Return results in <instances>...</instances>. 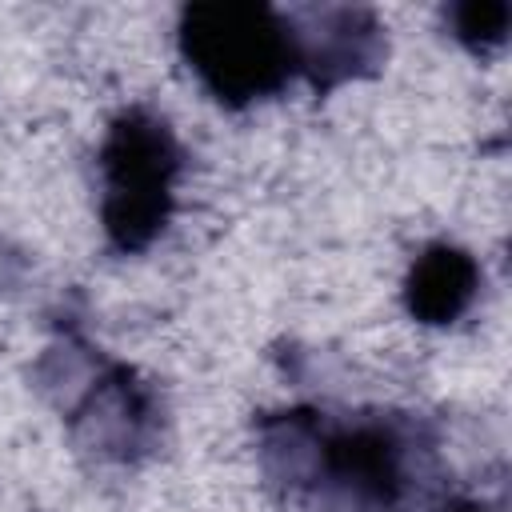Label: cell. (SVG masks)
I'll list each match as a JSON object with an SVG mask.
<instances>
[{
	"label": "cell",
	"instance_id": "6da1fadb",
	"mask_svg": "<svg viewBox=\"0 0 512 512\" xmlns=\"http://www.w3.org/2000/svg\"><path fill=\"white\" fill-rule=\"evenodd\" d=\"M176 48L200 88L232 112L284 92L288 80L300 76L288 20L264 0L184 4Z\"/></svg>",
	"mask_w": 512,
	"mask_h": 512
},
{
	"label": "cell",
	"instance_id": "7a4b0ae2",
	"mask_svg": "<svg viewBox=\"0 0 512 512\" xmlns=\"http://www.w3.org/2000/svg\"><path fill=\"white\" fill-rule=\"evenodd\" d=\"M100 168V228L112 252L136 256L152 248L172 212L184 168L172 124L152 108H124L108 120L96 152Z\"/></svg>",
	"mask_w": 512,
	"mask_h": 512
},
{
	"label": "cell",
	"instance_id": "3957f363",
	"mask_svg": "<svg viewBox=\"0 0 512 512\" xmlns=\"http://www.w3.org/2000/svg\"><path fill=\"white\" fill-rule=\"evenodd\" d=\"M52 404L64 412L68 436L100 464L136 468L152 460L168 436V408L160 388L132 364L104 356L100 348L64 384Z\"/></svg>",
	"mask_w": 512,
	"mask_h": 512
},
{
	"label": "cell",
	"instance_id": "277c9868",
	"mask_svg": "<svg viewBox=\"0 0 512 512\" xmlns=\"http://www.w3.org/2000/svg\"><path fill=\"white\" fill-rule=\"evenodd\" d=\"M408 452V428L392 416L320 420L308 488H328L360 508H396L408 492Z\"/></svg>",
	"mask_w": 512,
	"mask_h": 512
},
{
	"label": "cell",
	"instance_id": "5b68a950",
	"mask_svg": "<svg viewBox=\"0 0 512 512\" xmlns=\"http://www.w3.org/2000/svg\"><path fill=\"white\" fill-rule=\"evenodd\" d=\"M284 20L292 32L296 68L320 96H328L352 80L376 76L388 56L384 24L372 8L304 4V8H288Z\"/></svg>",
	"mask_w": 512,
	"mask_h": 512
},
{
	"label": "cell",
	"instance_id": "8992f818",
	"mask_svg": "<svg viewBox=\"0 0 512 512\" xmlns=\"http://www.w3.org/2000/svg\"><path fill=\"white\" fill-rule=\"evenodd\" d=\"M480 264L468 248L436 240L420 248L404 276V308L416 324L448 328L456 324L480 296Z\"/></svg>",
	"mask_w": 512,
	"mask_h": 512
},
{
	"label": "cell",
	"instance_id": "52a82bcc",
	"mask_svg": "<svg viewBox=\"0 0 512 512\" xmlns=\"http://www.w3.org/2000/svg\"><path fill=\"white\" fill-rule=\"evenodd\" d=\"M444 28L456 44H464L472 56H488L508 40L512 4L508 0H460L440 8Z\"/></svg>",
	"mask_w": 512,
	"mask_h": 512
},
{
	"label": "cell",
	"instance_id": "ba28073f",
	"mask_svg": "<svg viewBox=\"0 0 512 512\" xmlns=\"http://www.w3.org/2000/svg\"><path fill=\"white\" fill-rule=\"evenodd\" d=\"M444 512H496V508H488V504H476V500H452Z\"/></svg>",
	"mask_w": 512,
	"mask_h": 512
}]
</instances>
